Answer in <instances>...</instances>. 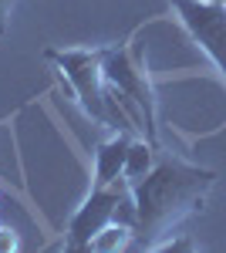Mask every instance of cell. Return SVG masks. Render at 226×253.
<instances>
[{"instance_id":"9","label":"cell","mask_w":226,"mask_h":253,"mask_svg":"<svg viewBox=\"0 0 226 253\" xmlns=\"http://www.w3.org/2000/svg\"><path fill=\"white\" fill-rule=\"evenodd\" d=\"M20 243H17V233L10 226H0V253H14Z\"/></svg>"},{"instance_id":"8","label":"cell","mask_w":226,"mask_h":253,"mask_svg":"<svg viewBox=\"0 0 226 253\" xmlns=\"http://www.w3.org/2000/svg\"><path fill=\"white\" fill-rule=\"evenodd\" d=\"M135 243V230L129 226H118V223H108L101 233L88 243V250H101V253H115V250H132Z\"/></svg>"},{"instance_id":"4","label":"cell","mask_w":226,"mask_h":253,"mask_svg":"<svg viewBox=\"0 0 226 253\" xmlns=\"http://www.w3.org/2000/svg\"><path fill=\"white\" fill-rule=\"evenodd\" d=\"M179 20L192 41L209 54V61L226 78V3L223 0H172Z\"/></svg>"},{"instance_id":"1","label":"cell","mask_w":226,"mask_h":253,"mask_svg":"<svg viewBox=\"0 0 226 253\" xmlns=\"http://www.w3.org/2000/svg\"><path fill=\"white\" fill-rule=\"evenodd\" d=\"M213 182H216L213 169H199L172 156L152 166L149 175L132 182L135 210H138L132 250H159L179 223L203 213V203Z\"/></svg>"},{"instance_id":"7","label":"cell","mask_w":226,"mask_h":253,"mask_svg":"<svg viewBox=\"0 0 226 253\" xmlns=\"http://www.w3.org/2000/svg\"><path fill=\"white\" fill-rule=\"evenodd\" d=\"M152 166H155V145H152L149 138H138L129 145V159H125V179L129 182H138L142 175L152 172Z\"/></svg>"},{"instance_id":"2","label":"cell","mask_w":226,"mask_h":253,"mask_svg":"<svg viewBox=\"0 0 226 253\" xmlns=\"http://www.w3.org/2000/svg\"><path fill=\"white\" fill-rule=\"evenodd\" d=\"M44 58L68 78L71 95L98 125H112L108 122V101H105V51L78 47V51H47Z\"/></svg>"},{"instance_id":"6","label":"cell","mask_w":226,"mask_h":253,"mask_svg":"<svg viewBox=\"0 0 226 253\" xmlns=\"http://www.w3.org/2000/svg\"><path fill=\"white\" fill-rule=\"evenodd\" d=\"M129 145H132L129 132H118L115 138L98 145V152H94V186H112L115 179H122L125 159H129Z\"/></svg>"},{"instance_id":"10","label":"cell","mask_w":226,"mask_h":253,"mask_svg":"<svg viewBox=\"0 0 226 253\" xmlns=\"http://www.w3.org/2000/svg\"><path fill=\"white\" fill-rule=\"evenodd\" d=\"M10 7H14V0H0V38H3V31H7V20H10Z\"/></svg>"},{"instance_id":"3","label":"cell","mask_w":226,"mask_h":253,"mask_svg":"<svg viewBox=\"0 0 226 253\" xmlns=\"http://www.w3.org/2000/svg\"><path fill=\"white\" fill-rule=\"evenodd\" d=\"M105 81L118 88L122 95H129L142 108L145 118V138L159 149V138H155V91L149 84V75L142 71V61L135 47H105Z\"/></svg>"},{"instance_id":"5","label":"cell","mask_w":226,"mask_h":253,"mask_svg":"<svg viewBox=\"0 0 226 253\" xmlns=\"http://www.w3.org/2000/svg\"><path fill=\"white\" fill-rule=\"evenodd\" d=\"M129 186H132V182H129L125 175L115 179L112 186H94L91 196L78 206V213L71 216V223H68V250H88V243L112 223L115 206H118V199H122V193H125Z\"/></svg>"}]
</instances>
